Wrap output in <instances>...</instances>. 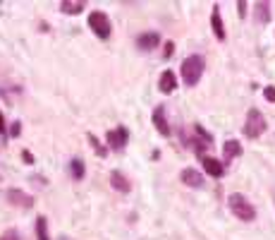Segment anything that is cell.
I'll return each instance as SVG.
<instances>
[{"label": "cell", "instance_id": "1", "mask_svg": "<svg viewBox=\"0 0 275 240\" xmlns=\"http://www.w3.org/2000/svg\"><path fill=\"white\" fill-rule=\"evenodd\" d=\"M204 58L201 56H189L184 58V63H182V80L187 87H197L199 80H201V75H204Z\"/></svg>", "mask_w": 275, "mask_h": 240}, {"label": "cell", "instance_id": "2", "mask_svg": "<svg viewBox=\"0 0 275 240\" xmlns=\"http://www.w3.org/2000/svg\"><path fill=\"white\" fill-rule=\"evenodd\" d=\"M228 204H230V211H232L239 221H254V219H256V209H254L252 202L246 200L244 195H239V192H232V195H230Z\"/></svg>", "mask_w": 275, "mask_h": 240}, {"label": "cell", "instance_id": "3", "mask_svg": "<svg viewBox=\"0 0 275 240\" xmlns=\"http://www.w3.org/2000/svg\"><path fill=\"white\" fill-rule=\"evenodd\" d=\"M263 132H266V118L261 115L259 108H249L246 120H244V135L249 137V139H256Z\"/></svg>", "mask_w": 275, "mask_h": 240}, {"label": "cell", "instance_id": "4", "mask_svg": "<svg viewBox=\"0 0 275 240\" xmlns=\"http://www.w3.org/2000/svg\"><path fill=\"white\" fill-rule=\"evenodd\" d=\"M89 29L98 36V39H108L110 32H113V24H110V17L103 12V10H94L89 15Z\"/></svg>", "mask_w": 275, "mask_h": 240}, {"label": "cell", "instance_id": "5", "mask_svg": "<svg viewBox=\"0 0 275 240\" xmlns=\"http://www.w3.org/2000/svg\"><path fill=\"white\" fill-rule=\"evenodd\" d=\"M127 137H129V130L125 128V125H120L118 130H108V135H105V139H108V144L113 147V149H122L127 144Z\"/></svg>", "mask_w": 275, "mask_h": 240}, {"label": "cell", "instance_id": "6", "mask_svg": "<svg viewBox=\"0 0 275 240\" xmlns=\"http://www.w3.org/2000/svg\"><path fill=\"white\" fill-rule=\"evenodd\" d=\"M5 197L10 200V204H17V207H24V209H29L36 204V200H34L32 195H26V192H22V190H8Z\"/></svg>", "mask_w": 275, "mask_h": 240}, {"label": "cell", "instance_id": "7", "mask_svg": "<svg viewBox=\"0 0 275 240\" xmlns=\"http://www.w3.org/2000/svg\"><path fill=\"white\" fill-rule=\"evenodd\" d=\"M201 163H204L206 173H208V176H213V178H220L223 173H225V163H220V161L213 159V156H204V159H201Z\"/></svg>", "mask_w": 275, "mask_h": 240}, {"label": "cell", "instance_id": "8", "mask_svg": "<svg viewBox=\"0 0 275 240\" xmlns=\"http://www.w3.org/2000/svg\"><path fill=\"white\" fill-rule=\"evenodd\" d=\"M153 125H156V130L163 137L170 135V125H168V120H165V106H158L156 111H153Z\"/></svg>", "mask_w": 275, "mask_h": 240}, {"label": "cell", "instance_id": "9", "mask_svg": "<svg viewBox=\"0 0 275 240\" xmlns=\"http://www.w3.org/2000/svg\"><path fill=\"white\" fill-rule=\"evenodd\" d=\"M175 87H177V77H175V72L165 70L163 75H160V80H158V89H160L163 94H170V91H175Z\"/></svg>", "mask_w": 275, "mask_h": 240}, {"label": "cell", "instance_id": "10", "mask_svg": "<svg viewBox=\"0 0 275 240\" xmlns=\"http://www.w3.org/2000/svg\"><path fill=\"white\" fill-rule=\"evenodd\" d=\"M180 178H182V183L189 185V187H201L204 185V176L199 171H194V168H184Z\"/></svg>", "mask_w": 275, "mask_h": 240}, {"label": "cell", "instance_id": "11", "mask_svg": "<svg viewBox=\"0 0 275 240\" xmlns=\"http://www.w3.org/2000/svg\"><path fill=\"white\" fill-rule=\"evenodd\" d=\"M211 27H213V34L218 41H225V27H223V19H220V8L213 5V12H211Z\"/></svg>", "mask_w": 275, "mask_h": 240}, {"label": "cell", "instance_id": "12", "mask_svg": "<svg viewBox=\"0 0 275 240\" xmlns=\"http://www.w3.org/2000/svg\"><path fill=\"white\" fill-rule=\"evenodd\" d=\"M158 41H160V36H158L156 32L142 34V36L136 39V48H139V51H153V48L158 46Z\"/></svg>", "mask_w": 275, "mask_h": 240}, {"label": "cell", "instance_id": "13", "mask_svg": "<svg viewBox=\"0 0 275 240\" xmlns=\"http://www.w3.org/2000/svg\"><path fill=\"white\" fill-rule=\"evenodd\" d=\"M239 154H242V144L237 142V139H228L225 147H223V161L230 163V161L235 159V156H239Z\"/></svg>", "mask_w": 275, "mask_h": 240}, {"label": "cell", "instance_id": "14", "mask_svg": "<svg viewBox=\"0 0 275 240\" xmlns=\"http://www.w3.org/2000/svg\"><path fill=\"white\" fill-rule=\"evenodd\" d=\"M110 185H113L118 192H129V190H132V183H129V180H127L120 171H113V173H110Z\"/></svg>", "mask_w": 275, "mask_h": 240}, {"label": "cell", "instance_id": "15", "mask_svg": "<svg viewBox=\"0 0 275 240\" xmlns=\"http://www.w3.org/2000/svg\"><path fill=\"white\" fill-rule=\"evenodd\" d=\"M87 8V5H84V3H70V0H65V3H60V10H63L65 15H79V12H81V10Z\"/></svg>", "mask_w": 275, "mask_h": 240}, {"label": "cell", "instance_id": "16", "mask_svg": "<svg viewBox=\"0 0 275 240\" xmlns=\"http://www.w3.org/2000/svg\"><path fill=\"white\" fill-rule=\"evenodd\" d=\"M256 19L263 24L270 19V5L268 3H256Z\"/></svg>", "mask_w": 275, "mask_h": 240}, {"label": "cell", "instance_id": "17", "mask_svg": "<svg viewBox=\"0 0 275 240\" xmlns=\"http://www.w3.org/2000/svg\"><path fill=\"white\" fill-rule=\"evenodd\" d=\"M70 171H72V178H74V180H81V178H84V161H81V159H72Z\"/></svg>", "mask_w": 275, "mask_h": 240}, {"label": "cell", "instance_id": "18", "mask_svg": "<svg viewBox=\"0 0 275 240\" xmlns=\"http://www.w3.org/2000/svg\"><path fill=\"white\" fill-rule=\"evenodd\" d=\"M36 235H39V240H50V238H48L46 216H39V219H36Z\"/></svg>", "mask_w": 275, "mask_h": 240}, {"label": "cell", "instance_id": "19", "mask_svg": "<svg viewBox=\"0 0 275 240\" xmlns=\"http://www.w3.org/2000/svg\"><path fill=\"white\" fill-rule=\"evenodd\" d=\"M89 142L94 144V149H96V152H98V156H105V149H103V147H101V142H98V139H96L94 135H89Z\"/></svg>", "mask_w": 275, "mask_h": 240}, {"label": "cell", "instance_id": "20", "mask_svg": "<svg viewBox=\"0 0 275 240\" xmlns=\"http://www.w3.org/2000/svg\"><path fill=\"white\" fill-rule=\"evenodd\" d=\"M0 240H19V233H17L15 228H10V231H5L0 235Z\"/></svg>", "mask_w": 275, "mask_h": 240}, {"label": "cell", "instance_id": "21", "mask_svg": "<svg viewBox=\"0 0 275 240\" xmlns=\"http://www.w3.org/2000/svg\"><path fill=\"white\" fill-rule=\"evenodd\" d=\"M175 53V43L173 41H168V43H165V48H163V58H170Z\"/></svg>", "mask_w": 275, "mask_h": 240}, {"label": "cell", "instance_id": "22", "mask_svg": "<svg viewBox=\"0 0 275 240\" xmlns=\"http://www.w3.org/2000/svg\"><path fill=\"white\" fill-rule=\"evenodd\" d=\"M263 96H266L268 101H275V87H266V91H263Z\"/></svg>", "mask_w": 275, "mask_h": 240}, {"label": "cell", "instance_id": "23", "mask_svg": "<svg viewBox=\"0 0 275 240\" xmlns=\"http://www.w3.org/2000/svg\"><path fill=\"white\" fill-rule=\"evenodd\" d=\"M19 132H22L19 123H12V128H10V135H12V137H19Z\"/></svg>", "mask_w": 275, "mask_h": 240}, {"label": "cell", "instance_id": "24", "mask_svg": "<svg viewBox=\"0 0 275 240\" xmlns=\"http://www.w3.org/2000/svg\"><path fill=\"white\" fill-rule=\"evenodd\" d=\"M22 159H24V163H34V156H32V152H26V149H24V152H22Z\"/></svg>", "mask_w": 275, "mask_h": 240}, {"label": "cell", "instance_id": "25", "mask_svg": "<svg viewBox=\"0 0 275 240\" xmlns=\"http://www.w3.org/2000/svg\"><path fill=\"white\" fill-rule=\"evenodd\" d=\"M237 8H239V17L246 15V3H244V0H239V3H237Z\"/></svg>", "mask_w": 275, "mask_h": 240}, {"label": "cell", "instance_id": "26", "mask_svg": "<svg viewBox=\"0 0 275 240\" xmlns=\"http://www.w3.org/2000/svg\"><path fill=\"white\" fill-rule=\"evenodd\" d=\"M5 130V118H3V113H0V132Z\"/></svg>", "mask_w": 275, "mask_h": 240}]
</instances>
